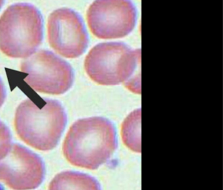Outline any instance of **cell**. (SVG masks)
<instances>
[{
    "mask_svg": "<svg viewBox=\"0 0 223 190\" xmlns=\"http://www.w3.org/2000/svg\"><path fill=\"white\" fill-rule=\"evenodd\" d=\"M6 98V90L4 84L0 79V107L3 104Z\"/></svg>",
    "mask_w": 223,
    "mask_h": 190,
    "instance_id": "7c38bea8",
    "label": "cell"
},
{
    "mask_svg": "<svg viewBox=\"0 0 223 190\" xmlns=\"http://www.w3.org/2000/svg\"><path fill=\"white\" fill-rule=\"evenodd\" d=\"M136 17L134 5L126 0L96 1L90 5L86 13L91 32L103 39L128 35L134 30Z\"/></svg>",
    "mask_w": 223,
    "mask_h": 190,
    "instance_id": "8992f818",
    "label": "cell"
},
{
    "mask_svg": "<svg viewBox=\"0 0 223 190\" xmlns=\"http://www.w3.org/2000/svg\"><path fill=\"white\" fill-rule=\"evenodd\" d=\"M3 3H4V1H0V9H1V7L3 6Z\"/></svg>",
    "mask_w": 223,
    "mask_h": 190,
    "instance_id": "4fadbf2b",
    "label": "cell"
},
{
    "mask_svg": "<svg viewBox=\"0 0 223 190\" xmlns=\"http://www.w3.org/2000/svg\"><path fill=\"white\" fill-rule=\"evenodd\" d=\"M12 147V135L9 129L0 121V160L6 156Z\"/></svg>",
    "mask_w": 223,
    "mask_h": 190,
    "instance_id": "8fae6325",
    "label": "cell"
},
{
    "mask_svg": "<svg viewBox=\"0 0 223 190\" xmlns=\"http://www.w3.org/2000/svg\"><path fill=\"white\" fill-rule=\"evenodd\" d=\"M48 190H101L95 178L77 171H64L56 175Z\"/></svg>",
    "mask_w": 223,
    "mask_h": 190,
    "instance_id": "9c48e42d",
    "label": "cell"
},
{
    "mask_svg": "<svg viewBox=\"0 0 223 190\" xmlns=\"http://www.w3.org/2000/svg\"><path fill=\"white\" fill-rule=\"evenodd\" d=\"M21 71L28 74L24 81L41 93L60 95L72 86L74 73L66 61L47 50H40L20 65Z\"/></svg>",
    "mask_w": 223,
    "mask_h": 190,
    "instance_id": "5b68a950",
    "label": "cell"
},
{
    "mask_svg": "<svg viewBox=\"0 0 223 190\" xmlns=\"http://www.w3.org/2000/svg\"><path fill=\"white\" fill-rule=\"evenodd\" d=\"M117 148V131L104 117L80 119L70 127L62 150L67 162L90 170L105 164Z\"/></svg>",
    "mask_w": 223,
    "mask_h": 190,
    "instance_id": "6da1fadb",
    "label": "cell"
},
{
    "mask_svg": "<svg viewBox=\"0 0 223 190\" xmlns=\"http://www.w3.org/2000/svg\"><path fill=\"white\" fill-rule=\"evenodd\" d=\"M39 107L30 99L19 105L14 128L20 139L41 151L52 150L58 144L67 124L64 107L57 100L45 99Z\"/></svg>",
    "mask_w": 223,
    "mask_h": 190,
    "instance_id": "3957f363",
    "label": "cell"
},
{
    "mask_svg": "<svg viewBox=\"0 0 223 190\" xmlns=\"http://www.w3.org/2000/svg\"><path fill=\"white\" fill-rule=\"evenodd\" d=\"M47 30L50 47L65 58H78L88 47V34L81 16L71 9L53 11L48 17Z\"/></svg>",
    "mask_w": 223,
    "mask_h": 190,
    "instance_id": "52a82bcc",
    "label": "cell"
},
{
    "mask_svg": "<svg viewBox=\"0 0 223 190\" xmlns=\"http://www.w3.org/2000/svg\"><path fill=\"white\" fill-rule=\"evenodd\" d=\"M141 109L132 112L124 120L121 136L126 147L137 153L141 152Z\"/></svg>",
    "mask_w": 223,
    "mask_h": 190,
    "instance_id": "30bf717a",
    "label": "cell"
},
{
    "mask_svg": "<svg viewBox=\"0 0 223 190\" xmlns=\"http://www.w3.org/2000/svg\"><path fill=\"white\" fill-rule=\"evenodd\" d=\"M45 167L35 153L19 144L0 160V181L13 190H32L42 184Z\"/></svg>",
    "mask_w": 223,
    "mask_h": 190,
    "instance_id": "ba28073f",
    "label": "cell"
},
{
    "mask_svg": "<svg viewBox=\"0 0 223 190\" xmlns=\"http://www.w3.org/2000/svg\"><path fill=\"white\" fill-rule=\"evenodd\" d=\"M88 77L97 84L122 83L133 93L141 94V50L122 42L100 43L90 50L84 61Z\"/></svg>",
    "mask_w": 223,
    "mask_h": 190,
    "instance_id": "7a4b0ae2",
    "label": "cell"
},
{
    "mask_svg": "<svg viewBox=\"0 0 223 190\" xmlns=\"http://www.w3.org/2000/svg\"><path fill=\"white\" fill-rule=\"evenodd\" d=\"M43 37V16L33 5H12L0 17V50L7 56L30 57L41 45Z\"/></svg>",
    "mask_w": 223,
    "mask_h": 190,
    "instance_id": "277c9868",
    "label": "cell"
}]
</instances>
